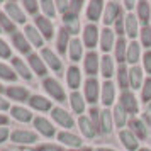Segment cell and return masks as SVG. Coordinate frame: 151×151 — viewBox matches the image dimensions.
I'll use <instances>...</instances> for the list:
<instances>
[{
  "instance_id": "cb8c5ba5",
  "label": "cell",
  "mask_w": 151,
  "mask_h": 151,
  "mask_svg": "<svg viewBox=\"0 0 151 151\" xmlns=\"http://www.w3.org/2000/svg\"><path fill=\"white\" fill-rule=\"evenodd\" d=\"M110 124H112V121H110V112L107 109L105 110H102L100 112V129H102V132H110Z\"/></svg>"
},
{
  "instance_id": "4fadbf2b",
  "label": "cell",
  "mask_w": 151,
  "mask_h": 151,
  "mask_svg": "<svg viewBox=\"0 0 151 151\" xmlns=\"http://www.w3.org/2000/svg\"><path fill=\"white\" fill-rule=\"evenodd\" d=\"M139 55H141V46H139L136 41L131 42L129 46H127V56H126V60L134 65V63L139 60Z\"/></svg>"
},
{
  "instance_id": "d6986e66",
  "label": "cell",
  "mask_w": 151,
  "mask_h": 151,
  "mask_svg": "<svg viewBox=\"0 0 151 151\" xmlns=\"http://www.w3.org/2000/svg\"><path fill=\"white\" fill-rule=\"evenodd\" d=\"M66 80H68V85L71 87V88H78V85H80V80H82V76H80V71H78V68L71 66V68L68 70Z\"/></svg>"
},
{
  "instance_id": "ab89813d",
  "label": "cell",
  "mask_w": 151,
  "mask_h": 151,
  "mask_svg": "<svg viewBox=\"0 0 151 151\" xmlns=\"http://www.w3.org/2000/svg\"><path fill=\"white\" fill-rule=\"evenodd\" d=\"M141 42H143V46H146V48L151 46V29L148 26H144L143 31H141Z\"/></svg>"
},
{
  "instance_id": "ba28073f",
  "label": "cell",
  "mask_w": 151,
  "mask_h": 151,
  "mask_svg": "<svg viewBox=\"0 0 151 151\" xmlns=\"http://www.w3.org/2000/svg\"><path fill=\"white\" fill-rule=\"evenodd\" d=\"M97 68H99V56L95 53H88L85 58V71L88 75H95Z\"/></svg>"
},
{
  "instance_id": "f35d334b",
  "label": "cell",
  "mask_w": 151,
  "mask_h": 151,
  "mask_svg": "<svg viewBox=\"0 0 151 151\" xmlns=\"http://www.w3.org/2000/svg\"><path fill=\"white\" fill-rule=\"evenodd\" d=\"M66 42H68V31L61 29V31H60V36H58V49H60L61 53H65Z\"/></svg>"
},
{
  "instance_id": "44dd1931",
  "label": "cell",
  "mask_w": 151,
  "mask_h": 151,
  "mask_svg": "<svg viewBox=\"0 0 151 151\" xmlns=\"http://www.w3.org/2000/svg\"><path fill=\"white\" fill-rule=\"evenodd\" d=\"M42 58L48 61V65L53 70H56V71H58V70H61V61H60V60H58V58H56L49 49H44V51H42Z\"/></svg>"
},
{
  "instance_id": "91938a15",
  "label": "cell",
  "mask_w": 151,
  "mask_h": 151,
  "mask_svg": "<svg viewBox=\"0 0 151 151\" xmlns=\"http://www.w3.org/2000/svg\"><path fill=\"white\" fill-rule=\"evenodd\" d=\"M139 151H150V150H148V148H143V150H139Z\"/></svg>"
},
{
  "instance_id": "2e32d148",
  "label": "cell",
  "mask_w": 151,
  "mask_h": 151,
  "mask_svg": "<svg viewBox=\"0 0 151 151\" xmlns=\"http://www.w3.org/2000/svg\"><path fill=\"white\" fill-rule=\"evenodd\" d=\"M112 44H114V32L110 31V29H104L102 31V39H100V46H102V49L107 53L110 48H112Z\"/></svg>"
},
{
  "instance_id": "9f6ffc18",
  "label": "cell",
  "mask_w": 151,
  "mask_h": 151,
  "mask_svg": "<svg viewBox=\"0 0 151 151\" xmlns=\"http://www.w3.org/2000/svg\"><path fill=\"white\" fill-rule=\"evenodd\" d=\"M5 122H7V119H5L4 116H0V124H5Z\"/></svg>"
},
{
  "instance_id": "db71d44e",
  "label": "cell",
  "mask_w": 151,
  "mask_h": 151,
  "mask_svg": "<svg viewBox=\"0 0 151 151\" xmlns=\"http://www.w3.org/2000/svg\"><path fill=\"white\" fill-rule=\"evenodd\" d=\"M7 107H9V104L4 99H0V109H7Z\"/></svg>"
},
{
  "instance_id": "d4e9b609",
  "label": "cell",
  "mask_w": 151,
  "mask_h": 151,
  "mask_svg": "<svg viewBox=\"0 0 151 151\" xmlns=\"http://www.w3.org/2000/svg\"><path fill=\"white\" fill-rule=\"evenodd\" d=\"M70 56H71L73 61H78L82 58V44H80L78 39H73L70 42Z\"/></svg>"
},
{
  "instance_id": "60d3db41",
  "label": "cell",
  "mask_w": 151,
  "mask_h": 151,
  "mask_svg": "<svg viewBox=\"0 0 151 151\" xmlns=\"http://www.w3.org/2000/svg\"><path fill=\"white\" fill-rule=\"evenodd\" d=\"M65 24L68 27V32H78V19L76 17H65Z\"/></svg>"
},
{
  "instance_id": "bcb514c9",
  "label": "cell",
  "mask_w": 151,
  "mask_h": 151,
  "mask_svg": "<svg viewBox=\"0 0 151 151\" xmlns=\"http://www.w3.org/2000/svg\"><path fill=\"white\" fill-rule=\"evenodd\" d=\"M0 22L4 24V27L7 29V31H14V24H12V22H9V19L5 17V15L0 14Z\"/></svg>"
},
{
  "instance_id": "680465c9",
  "label": "cell",
  "mask_w": 151,
  "mask_h": 151,
  "mask_svg": "<svg viewBox=\"0 0 151 151\" xmlns=\"http://www.w3.org/2000/svg\"><path fill=\"white\" fill-rule=\"evenodd\" d=\"M76 151H92V150H88V148H85V150H76Z\"/></svg>"
},
{
  "instance_id": "681fc988",
  "label": "cell",
  "mask_w": 151,
  "mask_h": 151,
  "mask_svg": "<svg viewBox=\"0 0 151 151\" xmlns=\"http://www.w3.org/2000/svg\"><path fill=\"white\" fill-rule=\"evenodd\" d=\"M37 151H63V150L58 148V146H53V144H46V146H41Z\"/></svg>"
},
{
  "instance_id": "1f68e13d",
  "label": "cell",
  "mask_w": 151,
  "mask_h": 151,
  "mask_svg": "<svg viewBox=\"0 0 151 151\" xmlns=\"http://www.w3.org/2000/svg\"><path fill=\"white\" fill-rule=\"evenodd\" d=\"M7 93L12 99H15V100H24L26 97H27V90L22 88V87H12V88L7 90Z\"/></svg>"
},
{
  "instance_id": "9c48e42d",
  "label": "cell",
  "mask_w": 151,
  "mask_h": 151,
  "mask_svg": "<svg viewBox=\"0 0 151 151\" xmlns=\"http://www.w3.org/2000/svg\"><path fill=\"white\" fill-rule=\"evenodd\" d=\"M78 124H80V129H82V132L87 137H93L97 134V127L93 126V122H92V121H88V119H87V117H80Z\"/></svg>"
},
{
  "instance_id": "d6a6232c",
  "label": "cell",
  "mask_w": 151,
  "mask_h": 151,
  "mask_svg": "<svg viewBox=\"0 0 151 151\" xmlns=\"http://www.w3.org/2000/svg\"><path fill=\"white\" fill-rule=\"evenodd\" d=\"M12 114H14V117L17 121H22V122L31 121V112L26 110V109H22V107H14V109H12Z\"/></svg>"
},
{
  "instance_id": "8992f818",
  "label": "cell",
  "mask_w": 151,
  "mask_h": 151,
  "mask_svg": "<svg viewBox=\"0 0 151 151\" xmlns=\"http://www.w3.org/2000/svg\"><path fill=\"white\" fill-rule=\"evenodd\" d=\"M119 137H121L122 144L129 151L137 150V139H136V136H134L131 131H121V132H119Z\"/></svg>"
},
{
  "instance_id": "7402d4cb",
  "label": "cell",
  "mask_w": 151,
  "mask_h": 151,
  "mask_svg": "<svg viewBox=\"0 0 151 151\" xmlns=\"http://www.w3.org/2000/svg\"><path fill=\"white\" fill-rule=\"evenodd\" d=\"M126 31L131 37H136L137 34V21H136V15L129 14L126 17Z\"/></svg>"
},
{
  "instance_id": "9a60e30c",
  "label": "cell",
  "mask_w": 151,
  "mask_h": 151,
  "mask_svg": "<svg viewBox=\"0 0 151 151\" xmlns=\"http://www.w3.org/2000/svg\"><path fill=\"white\" fill-rule=\"evenodd\" d=\"M5 9H7L9 15H10L15 22H24V21H26V19H24V14L21 12V9H19V5H17V4H14V2H9L7 5H5Z\"/></svg>"
},
{
  "instance_id": "ee69618b",
  "label": "cell",
  "mask_w": 151,
  "mask_h": 151,
  "mask_svg": "<svg viewBox=\"0 0 151 151\" xmlns=\"http://www.w3.org/2000/svg\"><path fill=\"white\" fill-rule=\"evenodd\" d=\"M41 7L48 15H55L56 10H55V4L53 2H41Z\"/></svg>"
},
{
  "instance_id": "d590c367",
  "label": "cell",
  "mask_w": 151,
  "mask_h": 151,
  "mask_svg": "<svg viewBox=\"0 0 151 151\" xmlns=\"http://www.w3.org/2000/svg\"><path fill=\"white\" fill-rule=\"evenodd\" d=\"M26 32H27V37H29V39H31L32 42H34L36 46H42V39H41V36L37 34V31H36L34 27L27 26V27H26Z\"/></svg>"
},
{
  "instance_id": "94428289",
  "label": "cell",
  "mask_w": 151,
  "mask_h": 151,
  "mask_svg": "<svg viewBox=\"0 0 151 151\" xmlns=\"http://www.w3.org/2000/svg\"><path fill=\"white\" fill-rule=\"evenodd\" d=\"M0 90H2V87H0Z\"/></svg>"
},
{
  "instance_id": "836d02e7",
  "label": "cell",
  "mask_w": 151,
  "mask_h": 151,
  "mask_svg": "<svg viewBox=\"0 0 151 151\" xmlns=\"http://www.w3.org/2000/svg\"><path fill=\"white\" fill-rule=\"evenodd\" d=\"M29 61H31V66L34 68V71L37 73V75H44V73H46V68H44L42 61H41V60H39L36 55L31 56V58H29Z\"/></svg>"
},
{
  "instance_id": "7c38bea8",
  "label": "cell",
  "mask_w": 151,
  "mask_h": 151,
  "mask_svg": "<svg viewBox=\"0 0 151 151\" xmlns=\"http://www.w3.org/2000/svg\"><path fill=\"white\" fill-rule=\"evenodd\" d=\"M34 126L41 131L44 136H53V134H55V127H53V126L46 121V119H42V117H37V119H36Z\"/></svg>"
},
{
  "instance_id": "30bf717a",
  "label": "cell",
  "mask_w": 151,
  "mask_h": 151,
  "mask_svg": "<svg viewBox=\"0 0 151 151\" xmlns=\"http://www.w3.org/2000/svg\"><path fill=\"white\" fill-rule=\"evenodd\" d=\"M12 139L15 143H34L36 141V134L34 132H29V131H15L12 134Z\"/></svg>"
},
{
  "instance_id": "277c9868",
  "label": "cell",
  "mask_w": 151,
  "mask_h": 151,
  "mask_svg": "<svg viewBox=\"0 0 151 151\" xmlns=\"http://www.w3.org/2000/svg\"><path fill=\"white\" fill-rule=\"evenodd\" d=\"M119 14H121V7H119V4H116V2H110V4H107V9H105L104 22L109 26V24H112L116 19H119Z\"/></svg>"
},
{
  "instance_id": "8d00e7d4",
  "label": "cell",
  "mask_w": 151,
  "mask_h": 151,
  "mask_svg": "<svg viewBox=\"0 0 151 151\" xmlns=\"http://www.w3.org/2000/svg\"><path fill=\"white\" fill-rule=\"evenodd\" d=\"M14 66L17 68V71L21 73V76H24V78H27V80L31 78V73H29L27 66H26V65H24V63H22L21 60H19V58H15V60H14Z\"/></svg>"
},
{
  "instance_id": "f6af8a7d",
  "label": "cell",
  "mask_w": 151,
  "mask_h": 151,
  "mask_svg": "<svg viewBox=\"0 0 151 151\" xmlns=\"http://www.w3.org/2000/svg\"><path fill=\"white\" fill-rule=\"evenodd\" d=\"M143 61H144V70H146V71H148V73L151 75V51L144 53Z\"/></svg>"
},
{
  "instance_id": "6da1fadb",
  "label": "cell",
  "mask_w": 151,
  "mask_h": 151,
  "mask_svg": "<svg viewBox=\"0 0 151 151\" xmlns=\"http://www.w3.org/2000/svg\"><path fill=\"white\" fill-rule=\"evenodd\" d=\"M121 107H122L126 112H129V114H136V112H137L136 97L132 95L131 92L124 90L122 93H121Z\"/></svg>"
},
{
  "instance_id": "8fae6325",
  "label": "cell",
  "mask_w": 151,
  "mask_h": 151,
  "mask_svg": "<svg viewBox=\"0 0 151 151\" xmlns=\"http://www.w3.org/2000/svg\"><path fill=\"white\" fill-rule=\"evenodd\" d=\"M114 85L110 82H105L102 85V102L105 105H110V104L114 102Z\"/></svg>"
},
{
  "instance_id": "4316f807",
  "label": "cell",
  "mask_w": 151,
  "mask_h": 151,
  "mask_svg": "<svg viewBox=\"0 0 151 151\" xmlns=\"http://www.w3.org/2000/svg\"><path fill=\"white\" fill-rule=\"evenodd\" d=\"M131 127H132V131H136V134L141 137V139H144V137L148 136V129H146V126H144L139 119L131 121Z\"/></svg>"
},
{
  "instance_id": "6f0895ef",
  "label": "cell",
  "mask_w": 151,
  "mask_h": 151,
  "mask_svg": "<svg viewBox=\"0 0 151 151\" xmlns=\"http://www.w3.org/2000/svg\"><path fill=\"white\" fill-rule=\"evenodd\" d=\"M99 151H114V150H109V148H100Z\"/></svg>"
},
{
  "instance_id": "5b68a950",
  "label": "cell",
  "mask_w": 151,
  "mask_h": 151,
  "mask_svg": "<svg viewBox=\"0 0 151 151\" xmlns=\"http://www.w3.org/2000/svg\"><path fill=\"white\" fill-rule=\"evenodd\" d=\"M85 97L92 104L97 102V97H99V83H97V80H93V78L87 80V83H85Z\"/></svg>"
},
{
  "instance_id": "c3c4849f",
  "label": "cell",
  "mask_w": 151,
  "mask_h": 151,
  "mask_svg": "<svg viewBox=\"0 0 151 151\" xmlns=\"http://www.w3.org/2000/svg\"><path fill=\"white\" fill-rule=\"evenodd\" d=\"M9 55H10V49H9V46L4 41H0V56H9Z\"/></svg>"
},
{
  "instance_id": "e0dca14e",
  "label": "cell",
  "mask_w": 151,
  "mask_h": 151,
  "mask_svg": "<svg viewBox=\"0 0 151 151\" xmlns=\"http://www.w3.org/2000/svg\"><path fill=\"white\" fill-rule=\"evenodd\" d=\"M102 2H90L88 4V10H87V17L90 21H97L100 17V12H102Z\"/></svg>"
},
{
  "instance_id": "f1b7e54d",
  "label": "cell",
  "mask_w": 151,
  "mask_h": 151,
  "mask_svg": "<svg viewBox=\"0 0 151 151\" xmlns=\"http://www.w3.org/2000/svg\"><path fill=\"white\" fill-rule=\"evenodd\" d=\"M71 107H73V110L75 112H78V114H82L83 109H85V104H83V99L80 93H71Z\"/></svg>"
},
{
  "instance_id": "f907efd6",
  "label": "cell",
  "mask_w": 151,
  "mask_h": 151,
  "mask_svg": "<svg viewBox=\"0 0 151 151\" xmlns=\"http://www.w3.org/2000/svg\"><path fill=\"white\" fill-rule=\"evenodd\" d=\"M122 17H119V19H117V22H116V31L117 32H119V34H122Z\"/></svg>"
},
{
  "instance_id": "52a82bcc",
  "label": "cell",
  "mask_w": 151,
  "mask_h": 151,
  "mask_svg": "<svg viewBox=\"0 0 151 151\" xmlns=\"http://www.w3.org/2000/svg\"><path fill=\"white\" fill-rule=\"evenodd\" d=\"M53 117L56 122H60L65 127H73V119L65 112L63 109H53Z\"/></svg>"
},
{
  "instance_id": "b9f144b4",
  "label": "cell",
  "mask_w": 151,
  "mask_h": 151,
  "mask_svg": "<svg viewBox=\"0 0 151 151\" xmlns=\"http://www.w3.org/2000/svg\"><path fill=\"white\" fill-rule=\"evenodd\" d=\"M144 102H150L151 100V78H148L143 85V93H141Z\"/></svg>"
},
{
  "instance_id": "603a6c76",
  "label": "cell",
  "mask_w": 151,
  "mask_h": 151,
  "mask_svg": "<svg viewBox=\"0 0 151 151\" xmlns=\"http://www.w3.org/2000/svg\"><path fill=\"white\" fill-rule=\"evenodd\" d=\"M58 137H60V141H61V143L68 144V146H80V144H82L80 137L75 136V134H70V132H61Z\"/></svg>"
},
{
  "instance_id": "7bdbcfd3",
  "label": "cell",
  "mask_w": 151,
  "mask_h": 151,
  "mask_svg": "<svg viewBox=\"0 0 151 151\" xmlns=\"http://www.w3.org/2000/svg\"><path fill=\"white\" fill-rule=\"evenodd\" d=\"M0 76L5 78V80H14L15 78L14 73H12V70L9 68V66H5V65H0Z\"/></svg>"
},
{
  "instance_id": "f546056e",
  "label": "cell",
  "mask_w": 151,
  "mask_h": 151,
  "mask_svg": "<svg viewBox=\"0 0 151 151\" xmlns=\"http://www.w3.org/2000/svg\"><path fill=\"white\" fill-rule=\"evenodd\" d=\"M112 73H114V63H112V60L109 56H104L102 58V75L105 78H109V76H112Z\"/></svg>"
},
{
  "instance_id": "ac0fdd59",
  "label": "cell",
  "mask_w": 151,
  "mask_h": 151,
  "mask_svg": "<svg viewBox=\"0 0 151 151\" xmlns=\"http://www.w3.org/2000/svg\"><path fill=\"white\" fill-rule=\"evenodd\" d=\"M36 24L39 26L41 32L46 36L48 39L51 37V36H53V24H51V22H49L46 17H37V19H36Z\"/></svg>"
},
{
  "instance_id": "3957f363",
  "label": "cell",
  "mask_w": 151,
  "mask_h": 151,
  "mask_svg": "<svg viewBox=\"0 0 151 151\" xmlns=\"http://www.w3.org/2000/svg\"><path fill=\"white\" fill-rule=\"evenodd\" d=\"M97 37H99V29L97 26L90 24L85 27V32H83V41H85V46L87 48H93L97 42Z\"/></svg>"
},
{
  "instance_id": "ffe728a7",
  "label": "cell",
  "mask_w": 151,
  "mask_h": 151,
  "mask_svg": "<svg viewBox=\"0 0 151 151\" xmlns=\"http://www.w3.org/2000/svg\"><path fill=\"white\" fill-rule=\"evenodd\" d=\"M150 10L151 9L148 2H139L137 4V17L143 24H148V21H150Z\"/></svg>"
},
{
  "instance_id": "74e56055",
  "label": "cell",
  "mask_w": 151,
  "mask_h": 151,
  "mask_svg": "<svg viewBox=\"0 0 151 151\" xmlns=\"http://www.w3.org/2000/svg\"><path fill=\"white\" fill-rule=\"evenodd\" d=\"M124 112H126V110H124L121 105H117L116 110H114V117H116V122H117L119 127H122L124 124H126V114H124Z\"/></svg>"
},
{
  "instance_id": "7dc6e473",
  "label": "cell",
  "mask_w": 151,
  "mask_h": 151,
  "mask_svg": "<svg viewBox=\"0 0 151 151\" xmlns=\"http://www.w3.org/2000/svg\"><path fill=\"white\" fill-rule=\"evenodd\" d=\"M24 5L27 9L29 12H32L34 14L36 10H37V2H32V0H29V2H24Z\"/></svg>"
},
{
  "instance_id": "7a4b0ae2",
  "label": "cell",
  "mask_w": 151,
  "mask_h": 151,
  "mask_svg": "<svg viewBox=\"0 0 151 151\" xmlns=\"http://www.w3.org/2000/svg\"><path fill=\"white\" fill-rule=\"evenodd\" d=\"M44 87H46L49 95L55 97L56 100H65V92H63V88L60 87V83L56 82V80H53V78L44 80Z\"/></svg>"
},
{
  "instance_id": "f5cc1de1",
  "label": "cell",
  "mask_w": 151,
  "mask_h": 151,
  "mask_svg": "<svg viewBox=\"0 0 151 151\" xmlns=\"http://www.w3.org/2000/svg\"><path fill=\"white\" fill-rule=\"evenodd\" d=\"M7 129H5V127H2V129H0V141H4V139H5V137H7Z\"/></svg>"
},
{
  "instance_id": "484cf974",
  "label": "cell",
  "mask_w": 151,
  "mask_h": 151,
  "mask_svg": "<svg viewBox=\"0 0 151 151\" xmlns=\"http://www.w3.org/2000/svg\"><path fill=\"white\" fill-rule=\"evenodd\" d=\"M31 105H32L34 109H37V110H48L49 107H51L49 100H46L44 97H37V95L31 99Z\"/></svg>"
},
{
  "instance_id": "e575fe53",
  "label": "cell",
  "mask_w": 151,
  "mask_h": 151,
  "mask_svg": "<svg viewBox=\"0 0 151 151\" xmlns=\"http://www.w3.org/2000/svg\"><path fill=\"white\" fill-rule=\"evenodd\" d=\"M14 44L17 46L19 51H24V53H27V51H29L27 41H26V39H24V36L19 34V32H15V34H14Z\"/></svg>"
},
{
  "instance_id": "11a10c76",
  "label": "cell",
  "mask_w": 151,
  "mask_h": 151,
  "mask_svg": "<svg viewBox=\"0 0 151 151\" xmlns=\"http://www.w3.org/2000/svg\"><path fill=\"white\" fill-rule=\"evenodd\" d=\"M124 5H126V9H129V10H131L132 7H134V4H132V2H126Z\"/></svg>"
},
{
  "instance_id": "4dcf8cb0",
  "label": "cell",
  "mask_w": 151,
  "mask_h": 151,
  "mask_svg": "<svg viewBox=\"0 0 151 151\" xmlns=\"http://www.w3.org/2000/svg\"><path fill=\"white\" fill-rule=\"evenodd\" d=\"M126 41H124L122 37L117 41V44H116V58H117V61H121V65H122V61H124V58L127 56V53H126Z\"/></svg>"
},
{
  "instance_id": "5bb4252c",
  "label": "cell",
  "mask_w": 151,
  "mask_h": 151,
  "mask_svg": "<svg viewBox=\"0 0 151 151\" xmlns=\"http://www.w3.org/2000/svg\"><path fill=\"white\" fill-rule=\"evenodd\" d=\"M141 82H143V71H141V68L139 66H132L129 70V83L134 88H137V87H141Z\"/></svg>"
},
{
  "instance_id": "83f0119b",
  "label": "cell",
  "mask_w": 151,
  "mask_h": 151,
  "mask_svg": "<svg viewBox=\"0 0 151 151\" xmlns=\"http://www.w3.org/2000/svg\"><path fill=\"white\" fill-rule=\"evenodd\" d=\"M117 73H119V85H121V88L126 90L127 87H129V71L126 70L124 65H121Z\"/></svg>"
},
{
  "instance_id": "816d5d0a",
  "label": "cell",
  "mask_w": 151,
  "mask_h": 151,
  "mask_svg": "<svg viewBox=\"0 0 151 151\" xmlns=\"http://www.w3.org/2000/svg\"><path fill=\"white\" fill-rule=\"evenodd\" d=\"M90 114H92V119L97 122V119H99V116H100V114H99V110H97L95 107H92V109H90Z\"/></svg>"
}]
</instances>
